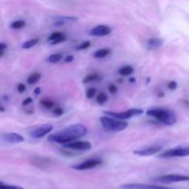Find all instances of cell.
Listing matches in <instances>:
<instances>
[{"label": "cell", "instance_id": "cell-35", "mask_svg": "<svg viewBox=\"0 0 189 189\" xmlns=\"http://www.w3.org/2000/svg\"><path fill=\"white\" fill-rule=\"evenodd\" d=\"M32 98L28 97V98H26V99H25V100L22 101V105H23V106H26V105H28V104L32 103Z\"/></svg>", "mask_w": 189, "mask_h": 189}, {"label": "cell", "instance_id": "cell-6", "mask_svg": "<svg viewBox=\"0 0 189 189\" xmlns=\"http://www.w3.org/2000/svg\"><path fill=\"white\" fill-rule=\"evenodd\" d=\"M189 155V149L187 147H177L175 148H171L159 155L160 158H174V157H187Z\"/></svg>", "mask_w": 189, "mask_h": 189}, {"label": "cell", "instance_id": "cell-28", "mask_svg": "<svg viewBox=\"0 0 189 189\" xmlns=\"http://www.w3.org/2000/svg\"><path fill=\"white\" fill-rule=\"evenodd\" d=\"M91 46V42L89 41H85V42H82L79 45L77 46V50H86Z\"/></svg>", "mask_w": 189, "mask_h": 189}, {"label": "cell", "instance_id": "cell-21", "mask_svg": "<svg viewBox=\"0 0 189 189\" xmlns=\"http://www.w3.org/2000/svg\"><path fill=\"white\" fill-rule=\"evenodd\" d=\"M41 77H42V75H41L40 73L35 72V73L32 74V75L28 78L27 82H28L29 84H34V83H36L37 81H39V79H41Z\"/></svg>", "mask_w": 189, "mask_h": 189}, {"label": "cell", "instance_id": "cell-27", "mask_svg": "<svg viewBox=\"0 0 189 189\" xmlns=\"http://www.w3.org/2000/svg\"><path fill=\"white\" fill-rule=\"evenodd\" d=\"M63 35H65V34H64L63 32H53V33L49 36L48 40H49L50 42H52V41L55 40L56 38L61 37V36H63Z\"/></svg>", "mask_w": 189, "mask_h": 189}, {"label": "cell", "instance_id": "cell-30", "mask_svg": "<svg viewBox=\"0 0 189 189\" xmlns=\"http://www.w3.org/2000/svg\"><path fill=\"white\" fill-rule=\"evenodd\" d=\"M53 114L55 116H60V115H62L64 114V110L61 107H54L53 109Z\"/></svg>", "mask_w": 189, "mask_h": 189}, {"label": "cell", "instance_id": "cell-4", "mask_svg": "<svg viewBox=\"0 0 189 189\" xmlns=\"http://www.w3.org/2000/svg\"><path fill=\"white\" fill-rule=\"evenodd\" d=\"M143 113H144V111L142 109H139V108H132V109H129V110L125 111V112H111V111H104L103 112V114L105 115L115 118V119H119V120L129 119L133 116L140 115Z\"/></svg>", "mask_w": 189, "mask_h": 189}, {"label": "cell", "instance_id": "cell-39", "mask_svg": "<svg viewBox=\"0 0 189 189\" xmlns=\"http://www.w3.org/2000/svg\"><path fill=\"white\" fill-rule=\"evenodd\" d=\"M136 81V79L135 78H131L130 79H129V82H135Z\"/></svg>", "mask_w": 189, "mask_h": 189}, {"label": "cell", "instance_id": "cell-16", "mask_svg": "<svg viewBox=\"0 0 189 189\" xmlns=\"http://www.w3.org/2000/svg\"><path fill=\"white\" fill-rule=\"evenodd\" d=\"M51 161L49 159H45V158H35L32 161V163L39 167V168H45V166H48L50 164Z\"/></svg>", "mask_w": 189, "mask_h": 189}, {"label": "cell", "instance_id": "cell-8", "mask_svg": "<svg viewBox=\"0 0 189 189\" xmlns=\"http://www.w3.org/2000/svg\"><path fill=\"white\" fill-rule=\"evenodd\" d=\"M53 128H54L53 125H51V124H45V125L39 127L38 128L31 131L30 132V136H31L32 139H35V140L42 139V138H44L46 135H48L53 130Z\"/></svg>", "mask_w": 189, "mask_h": 189}, {"label": "cell", "instance_id": "cell-36", "mask_svg": "<svg viewBox=\"0 0 189 189\" xmlns=\"http://www.w3.org/2000/svg\"><path fill=\"white\" fill-rule=\"evenodd\" d=\"M74 60V56L73 55H67L64 58V62L65 63H71Z\"/></svg>", "mask_w": 189, "mask_h": 189}, {"label": "cell", "instance_id": "cell-3", "mask_svg": "<svg viewBox=\"0 0 189 189\" xmlns=\"http://www.w3.org/2000/svg\"><path fill=\"white\" fill-rule=\"evenodd\" d=\"M100 121L102 127L109 131L113 132H120L125 130L127 127V123L124 120L115 119L110 116H102L100 118Z\"/></svg>", "mask_w": 189, "mask_h": 189}, {"label": "cell", "instance_id": "cell-12", "mask_svg": "<svg viewBox=\"0 0 189 189\" xmlns=\"http://www.w3.org/2000/svg\"><path fill=\"white\" fill-rule=\"evenodd\" d=\"M112 32V29L109 26L106 25H98L94 28H92L90 31V35L96 36V37H103L107 36Z\"/></svg>", "mask_w": 189, "mask_h": 189}, {"label": "cell", "instance_id": "cell-24", "mask_svg": "<svg viewBox=\"0 0 189 189\" xmlns=\"http://www.w3.org/2000/svg\"><path fill=\"white\" fill-rule=\"evenodd\" d=\"M107 95L105 94L104 92H100L99 94H98V96H97V98H96V100H97V102L99 103V104H103L106 101H107Z\"/></svg>", "mask_w": 189, "mask_h": 189}, {"label": "cell", "instance_id": "cell-33", "mask_svg": "<svg viewBox=\"0 0 189 189\" xmlns=\"http://www.w3.org/2000/svg\"><path fill=\"white\" fill-rule=\"evenodd\" d=\"M168 88H169L170 90H172V91L175 90V89L177 88V82L174 81V80L170 81V82L168 83Z\"/></svg>", "mask_w": 189, "mask_h": 189}, {"label": "cell", "instance_id": "cell-19", "mask_svg": "<svg viewBox=\"0 0 189 189\" xmlns=\"http://www.w3.org/2000/svg\"><path fill=\"white\" fill-rule=\"evenodd\" d=\"M39 43V39L38 38H34V39H31L29 41H26L25 43L22 44L21 47L23 49H30V48L33 47L34 45H36Z\"/></svg>", "mask_w": 189, "mask_h": 189}, {"label": "cell", "instance_id": "cell-20", "mask_svg": "<svg viewBox=\"0 0 189 189\" xmlns=\"http://www.w3.org/2000/svg\"><path fill=\"white\" fill-rule=\"evenodd\" d=\"M26 25V22L22 19H19V20H15L14 22H12L10 24V28L11 29H14V30H19V29H22L23 27H25Z\"/></svg>", "mask_w": 189, "mask_h": 189}, {"label": "cell", "instance_id": "cell-7", "mask_svg": "<svg viewBox=\"0 0 189 189\" xmlns=\"http://www.w3.org/2000/svg\"><path fill=\"white\" fill-rule=\"evenodd\" d=\"M102 164V161L99 160V159H89L86 160L84 161H82L81 163L76 164L72 166V169L74 170H78V171H85V170H90V169H93L96 168L100 165Z\"/></svg>", "mask_w": 189, "mask_h": 189}, {"label": "cell", "instance_id": "cell-22", "mask_svg": "<svg viewBox=\"0 0 189 189\" xmlns=\"http://www.w3.org/2000/svg\"><path fill=\"white\" fill-rule=\"evenodd\" d=\"M62 58H63V55L61 54H53L49 55V57L47 58V61L50 62V63L55 64V63H58Z\"/></svg>", "mask_w": 189, "mask_h": 189}, {"label": "cell", "instance_id": "cell-14", "mask_svg": "<svg viewBox=\"0 0 189 189\" xmlns=\"http://www.w3.org/2000/svg\"><path fill=\"white\" fill-rule=\"evenodd\" d=\"M78 19L79 18L76 16H58L54 18V24L56 26H60L70 22H76Z\"/></svg>", "mask_w": 189, "mask_h": 189}, {"label": "cell", "instance_id": "cell-41", "mask_svg": "<svg viewBox=\"0 0 189 189\" xmlns=\"http://www.w3.org/2000/svg\"><path fill=\"white\" fill-rule=\"evenodd\" d=\"M4 52H5V51H0V56H2V55L4 54Z\"/></svg>", "mask_w": 189, "mask_h": 189}, {"label": "cell", "instance_id": "cell-40", "mask_svg": "<svg viewBox=\"0 0 189 189\" xmlns=\"http://www.w3.org/2000/svg\"><path fill=\"white\" fill-rule=\"evenodd\" d=\"M0 112H5V108L0 105Z\"/></svg>", "mask_w": 189, "mask_h": 189}, {"label": "cell", "instance_id": "cell-37", "mask_svg": "<svg viewBox=\"0 0 189 189\" xmlns=\"http://www.w3.org/2000/svg\"><path fill=\"white\" fill-rule=\"evenodd\" d=\"M7 47V45L4 43H0V51H5Z\"/></svg>", "mask_w": 189, "mask_h": 189}, {"label": "cell", "instance_id": "cell-32", "mask_svg": "<svg viewBox=\"0 0 189 189\" xmlns=\"http://www.w3.org/2000/svg\"><path fill=\"white\" fill-rule=\"evenodd\" d=\"M108 91L111 94H115L117 92V87L115 85L112 84V85L108 86Z\"/></svg>", "mask_w": 189, "mask_h": 189}, {"label": "cell", "instance_id": "cell-15", "mask_svg": "<svg viewBox=\"0 0 189 189\" xmlns=\"http://www.w3.org/2000/svg\"><path fill=\"white\" fill-rule=\"evenodd\" d=\"M163 45V41L160 38H150L147 41L146 45L148 50H156Z\"/></svg>", "mask_w": 189, "mask_h": 189}, {"label": "cell", "instance_id": "cell-25", "mask_svg": "<svg viewBox=\"0 0 189 189\" xmlns=\"http://www.w3.org/2000/svg\"><path fill=\"white\" fill-rule=\"evenodd\" d=\"M41 104H42L45 108H46V109H52V108L54 107V101H50V100H46V99L42 100V101H41Z\"/></svg>", "mask_w": 189, "mask_h": 189}, {"label": "cell", "instance_id": "cell-5", "mask_svg": "<svg viewBox=\"0 0 189 189\" xmlns=\"http://www.w3.org/2000/svg\"><path fill=\"white\" fill-rule=\"evenodd\" d=\"M153 180L160 183L170 184V183H177V182H187L189 180V177L187 175H184V174H164V175L158 176Z\"/></svg>", "mask_w": 189, "mask_h": 189}, {"label": "cell", "instance_id": "cell-38", "mask_svg": "<svg viewBox=\"0 0 189 189\" xmlns=\"http://www.w3.org/2000/svg\"><path fill=\"white\" fill-rule=\"evenodd\" d=\"M33 93L36 95V96H38V95L41 93V88H39V87H37L34 91H33Z\"/></svg>", "mask_w": 189, "mask_h": 189}, {"label": "cell", "instance_id": "cell-1", "mask_svg": "<svg viewBox=\"0 0 189 189\" xmlns=\"http://www.w3.org/2000/svg\"><path fill=\"white\" fill-rule=\"evenodd\" d=\"M87 134V128L82 124H74L63 130L54 133L48 137L50 142H54L58 144H67L74 141L78 139L84 137Z\"/></svg>", "mask_w": 189, "mask_h": 189}, {"label": "cell", "instance_id": "cell-18", "mask_svg": "<svg viewBox=\"0 0 189 189\" xmlns=\"http://www.w3.org/2000/svg\"><path fill=\"white\" fill-rule=\"evenodd\" d=\"M118 72L121 76H129L134 73V67L131 66H125L121 67Z\"/></svg>", "mask_w": 189, "mask_h": 189}, {"label": "cell", "instance_id": "cell-29", "mask_svg": "<svg viewBox=\"0 0 189 189\" xmlns=\"http://www.w3.org/2000/svg\"><path fill=\"white\" fill-rule=\"evenodd\" d=\"M65 41H67V37H66L65 35H63V36H61V37H58V38H56L55 40L52 41L51 45H58V44L64 43Z\"/></svg>", "mask_w": 189, "mask_h": 189}, {"label": "cell", "instance_id": "cell-9", "mask_svg": "<svg viewBox=\"0 0 189 189\" xmlns=\"http://www.w3.org/2000/svg\"><path fill=\"white\" fill-rule=\"evenodd\" d=\"M64 147L69 149L73 150H79V151H85L90 150L92 148V144L89 141L84 140H79V141H71L67 144H64Z\"/></svg>", "mask_w": 189, "mask_h": 189}, {"label": "cell", "instance_id": "cell-13", "mask_svg": "<svg viewBox=\"0 0 189 189\" xmlns=\"http://www.w3.org/2000/svg\"><path fill=\"white\" fill-rule=\"evenodd\" d=\"M2 140L9 144H15L24 141V138L17 133H6L2 136Z\"/></svg>", "mask_w": 189, "mask_h": 189}, {"label": "cell", "instance_id": "cell-10", "mask_svg": "<svg viewBox=\"0 0 189 189\" xmlns=\"http://www.w3.org/2000/svg\"><path fill=\"white\" fill-rule=\"evenodd\" d=\"M121 189H174L171 187H161V186H156V185H148V184H137V183H132V184H126L121 186Z\"/></svg>", "mask_w": 189, "mask_h": 189}, {"label": "cell", "instance_id": "cell-17", "mask_svg": "<svg viewBox=\"0 0 189 189\" xmlns=\"http://www.w3.org/2000/svg\"><path fill=\"white\" fill-rule=\"evenodd\" d=\"M110 53H111V50L109 48H101L93 53V56L95 58H104L105 56L110 54Z\"/></svg>", "mask_w": 189, "mask_h": 189}, {"label": "cell", "instance_id": "cell-2", "mask_svg": "<svg viewBox=\"0 0 189 189\" xmlns=\"http://www.w3.org/2000/svg\"><path fill=\"white\" fill-rule=\"evenodd\" d=\"M146 114L155 118L160 123H162L166 126L174 125L177 121V117L175 114L170 110L165 108H151L146 112Z\"/></svg>", "mask_w": 189, "mask_h": 189}, {"label": "cell", "instance_id": "cell-31", "mask_svg": "<svg viewBox=\"0 0 189 189\" xmlns=\"http://www.w3.org/2000/svg\"><path fill=\"white\" fill-rule=\"evenodd\" d=\"M96 94V90L94 88H90L87 90V92H86V96L89 98V99H92Z\"/></svg>", "mask_w": 189, "mask_h": 189}, {"label": "cell", "instance_id": "cell-34", "mask_svg": "<svg viewBox=\"0 0 189 189\" xmlns=\"http://www.w3.org/2000/svg\"><path fill=\"white\" fill-rule=\"evenodd\" d=\"M25 91H26V86H25L23 83H20V84L18 85V92H19V93H22V92H24Z\"/></svg>", "mask_w": 189, "mask_h": 189}, {"label": "cell", "instance_id": "cell-26", "mask_svg": "<svg viewBox=\"0 0 189 189\" xmlns=\"http://www.w3.org/2000/svg\"><path fill=\"white\" fill-rule=\"evenodd\" d=\"M0 189H23V187H19V186L7 185V184H5V183L0 182Z\"/></svg>", "mask_w": 189, "mask_h": 189}, {"label": "cell", "instance_id": "cell-23", "mask_svg": "<svg viewBox=\"0 0 189 189\" xmlns=\"http://www.w3.org/2000/svg\"><path fill=\"white\" fill-rule=\"evenodd\" d=\"M100 79V76L98 74H90L88 76H86L84 79H83V83H89V82H92V81H94L96 79Z\"/></svg>", "mask_w": 189, "mask_h": 189}, {"label": "cell", "instance_id": "cell-11", "mask_svg": "<svg viewBox=\"0 0 189 189\" xmlns=\"http://www.w3.org/2000/svg\"><path fill=\"white\" fill-rule=\"evenodd\" d=\"M161 150V147L160 146H150L145 148H141V149H136L134 150V154L138 155V156H141V157H148V156H151L154 155L158 152H160Z\"/></svg>", "mask_w": 189, "mask_h": 189}]
</instances>
